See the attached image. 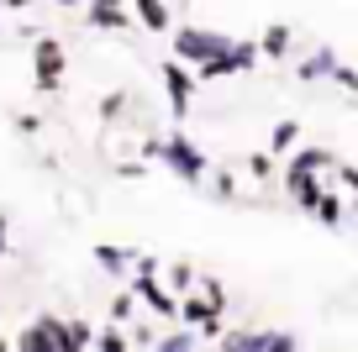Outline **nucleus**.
Returning <instances> with one entry per match:
<instances>
[{"instance_id": "a211bd4d", "label": "nucleus", "mask_w": 358, "mask_h": 352, "mask_svg": "<svg viewBox=\"0 0 358 352\" xmlns=\"http://www.w3.org/2000/svg\"><path fill=\"white\" fill-rule=\"evenodd\" d=\"M95 263H101L106 274H122V268L137 263V253H127V247H95Z\"/></svg>"}, {"instance_id": "f03ea898", "label": "nucleus", "mask_w": 358, "mask_h": 352, "mask_svg": "<svg viewBox=\"0 0 358 352\" xmlns=\"http://www.w3.org/2000/svg\"><path fill=\"white\" fill-rule=\"evenodd\" d=\"M232 43H237V37L232 32H216V27H179V32H174V58H185V64L201 68L206 58L227 53Z\"/></svg>"}, {"instance_id": "f704fd0d", "label": "nucleus", "mask_w": 358, "mask_h": 352, "mask_svg": "<svg viewBox=\"0 0 358 352\" xmlns=\"http://www.w3.org/2000/svg\"><path fill=\"white\" fill-rule=\"evenodd\" d=\"M0 11H6V0H0Z\"/></svg>"}, {"instance_id": "1a4fd4ad", "label": "nucleus", "mask_w": 358, "mask_h": 352, "mask_svg": "<svg viewBox=\"0 0 358 352\" xmlns=\"http://www.w3.org/2000/svg\"><path fill=\"white\" fill-rule=\"evenodd\" d=\"M90 27L95 32H127L132 27V11H127V0H90Z\"/></svg>"}, {"instance_id": "4be33fe9", "label": "nucleus", "mask_w": 358, "mask_h": 352, "mask_svg": "<svg viewBox=\"0 0 358 352\" xmlns=\"http://www.w3.org/2000/svg\"><path fill=\"white\" fill-rule=\"evenodd\" d=\"M127 100H132L127 89H111V95H101V122H116V116L127 110Z\"/></svg>"}, {"instance_id": "a878e982", "label": "nucleus", "mask_w": 358, "mask_h": 352, "mask_svg": "<svg viewBox=\"0 0 358 352\" xmlns=\"http://www.w3.org/2000/svg\"><path fill=\"white\" fill-rule=\"evenodd\" d=\"M201 295L211 300L216 310H227V284H222V279H201Z\"/></svg>"}, {"instance_id": "aec40b11", "label": "nucleus", "mask_w": 358, "mask_h": 352, "mask_svg": "<svg viewBox=\"0 0 358 352\" xmlns=\"http://www.w3.org/2000/svg\"><path fill=\"white\" fill-rule=\"evenodd\" d=\"M95 347H101V352H132V337H127V331H116V326H106L101 337H95Z\"/></svg>"}, {"instance_id": "423d86ee", "label": "nucleus", "mask_w": 358, "mask_h": 352, "mask_svg": "<svg viewBox=\"0 0 358 352\" xmlns=\"http://www.w3.org/2000/svg\"><path fill=\"white\" fill-rule=\"evenodd\" d=\"M158 79H164L169 110L185 122V116H190V105H195V85H201V74H190V64H185V58H169V64L158 68Z\"/></svg>"}, {"instance_id": "7c9ffc66", "label": "nucleus", "mask_w": 358, "mask_h": 352, "mask_svg": "<svg viewBox=\"0 0 358 352\" xmlns=\"http://www.w3.org/2000/svg\"><path fill=\"white\" fill-rule=\"evenodd\" d=\"M116 174H122V179H143L148 168H143V163H116Z\"/></svg>"}, {"instance_id": "ddd939ff", "label": "nucleus", "mask_w": 358, "mask_h": 352, "mask_svg": "<svg viewBox=\"0 0 358 352\" xmlns=\"http://www.w3.org/2000/svg\"><path fill=\"white\" fill-rule=\"evenodd\" d=\"M132 16L148 32H169V27H174V11H169L164 0H132Z\"/></svg>"}, {"instance_id": "39448f33", "label": "nucleus", "mask_w": 358, "mask_h": 352, "mask_svg": "<svg viewBox=\"0 0 358 352\" xmlns=\"http://www.w3.org/2000/svg\"><path fill=\"white\" fill-rule=\"evenodd\" d=\"M258 58H264V47H258V43H232L227 53H216V58H206V64H201V79H206V85H216V79L253 74Z\"/></svg>"}, {"instance_id": "393cba45", "label": "nucleus", "mask_w": 358, "mask_h": 352, "mask_svg": "<svg viewBox=\"0 0 358 352\" xmlns=\"http://www.w3.org/2000/svg\"><path fill=\"white\" fill-rule=\"evenodd\" d=\"M132 300H137V289H127V295H116V300H111V321H122V326H132Z\"/></svg>"}, {"instance_id": "bb28decb", "label": "nucleus", "mask_w": 358, "mask_h": 352, "mask_svg": "<svg viewBox=\"0 0 358 352\" xmlns=\"http://www.w3.org/2000/svg\"><path fill=\"white\" fill-rule=\"evenodd\" d=\"M337 179H343L348 200H353V210H358V168H353V163H337Z\"/></svg>"}, {"instance_id": "f257e3e1", "label": "nucleus", "mask_w": 358, "mask_h": 352, "mask_svg": "<svg viewBox=\"0 0 358 352\" xmlns=\"http://www.w3.org/2000/svg\"><path fill=\"white\" fill-rule=\"evenodd\" d=\"M153 158H158V163H164L174 179H185V184H201V179L211 174V158H206V153H201V147H195L185 132L158 137V153H153Z\"/></svg>"}, {"instance_id": "f8f14e48", "label": "nucleus", "mask_w": 358, "mask_h": 352, "mask_svg": "<svg viewBox=\"0 0 358 352\" xmlns=\"http://www.w3.org/2000/svg\"><path fill=\"white\" fill-rule=\"evenodd\" d=\"M285 184H290V200H295L301 210H316V200L327 195V189L316 184V174H311V168H290V174H285Z\"/></svg>"}, {"instance_id": "c85d7f7f", "label": "nucleus", "mask_w": 358, "mask_h": 352, "mask_svg": "<svg viewBox=\"0 0 358 352\" xmlns=\"http://www.w3.org/2000/svg\"><path fill=\"white\" fill-rule=\"evenodd\" d=\"M216 200H237V179L227 174V168L216 174Z\"/></svg>"}, {"instance_id": "0eeeda50", "label": "nucleus", "mask_w": 358, "mask_h": 352, "mask_svg": "<svg viewBox=\"0 0 358 352\" xmlns=\"http://www.w3.org/2000/svg\"><path fill=\"white\" fill-rule=\"evenodd\" d=\"M16 347L22 352H69V321L37 316L27 331H16Z\"/></svg>"}, {"instance_id": "6ab92c4d", "label": "nucleus", "mask_w": 358, "mask_h": 352, "mask_svg": "<svg viewBox=\"0 0 358 352\" xmlns=\"http://www.w3.org/2000/svg\"><path fill=\"white\" fill-rule=\"evenodd\" d=\"M95 337H101V331L90 326V321H69V352H85V347H95Z\"/></svg>"}, {"instance_id": "7ed1b4c3", "label": "nucleus", "mask_w": 358, "mask_h": 352, "mask_svg": "<svg viewBox=\"0 0 358 352\" xmlns=\"http://www.w3.org/2000/svg\"><path fill=\"white\" fill-rule=\"evenodd\" d=\"M222 352H301V337L295 331H222L216 337Z\"/></svg>"}, {"instance_id": "c756f323", "label": "nucleus", "mask_w": 358, "mask_h": 352, "mask_svg": "<svg viewBox=\"0 0 358 352\" xmlns=\"http://www.w3.org/2000/svg\"><path fill=\"white\" fill-rule=\"evenodd\" d=\"M16 132H27V137H32V132H43V116H32V110H22V116H16Z\"/></svg>"}, {"instance_id": "72a5a7b5", "label": "nucleus", "mask_w": 358, "mask_h": 352, "mask_svg": "<svg viewBox=\"0 0 358 352\" xmlns=\"http://www.w3.org/2000/svg\"><path fill=\"white\" fill-rule=\"evenodd\" d=\"M58 6H85V0H58Z\"/></svg>"}, {"instance_id": "2f4dec72", "label": "nucleus", "mask_w": 358, "mask_h": 352, "mask_svg": "<svg viewBox=\"0 0 358 352\" xmlns=\"http://www.w3.org/2000/svg\"><path fill=\"white\" fill-rule=\"evenodd\" d=\"M6 247H11V221L0 216V253H6Z\"/></svg>"}, {"instance_id": "9d476101", "label": "nucleus", "mask_w": 358, "mask_h": 352, "mask_svg": "<svg viewBox=\"0 0 358 352\" xmlns=\"http://www.w3.org/2000/svg\"><path fill=\"white\" fill-rule=\"evenodd\" d=\"M179 316L190 321V326H201L206 337H222V331H227V326H222V310H216V305H211V300H206V295H201V300L179 295Z\"/></svg>"}, {"instance_id": "9b49d317", "label": "nucleus", "mask_w": 358, "mask_h": 352, "mask_svg": "<svg viewBox=\"0 0 358 352\" xmlns=\"http://www.w3.org/2000/svg\"><path fill=\"white\" fill-rule=\"evenodd\" d=\"M337 64H343V58H337L332 47L322 43V47H311V53H306L301 64H295V79H301V85H316V79H332V68H337Z\"/></svg>"}, {"instance_id": "cd10ccee", "label": "nucleus", "mask_w": 358, "mask_h": 352, "mask_svg": "<svg viewBox=\"0 0 358 352\" xmlns=\"http://www.w3.org/2000/svg\"><path fill=\"white\" fill-rule=\"evenodd\" d=\"M332 85H343V89H353V95H358V68L353 64H337L332 68Z\"/></svg>"}, {"instance_id": "20e7f679", "label": "nucleus", "mask_w": 358, "mask_h": 352, "mask_svg": "<svg viewBox=\"0 0 358 352\" xmlns=\"http://www.w3.org/2000/svg\"><path fill=\"white\" fill-rule=\"evenodd\" d=\"M64 68H69V53L58 37H32V85L43 89V95H53L58 85H64Z\"/></svg>"}, {"instance_id": "dca6fc26", "label": "nucleus", "mask_w": 358, "mask_h": 352, "mask_svg": "<svg viewBox=\"0 0 358 352\" xmlns=\"http://www.w3.org/2000/svg\"><path fill=\"white\" fill-rule=\"evenodd\" d=\"M290 168H311V174H322V168H337V158L327 153V147H316V142H311V147H301V153H295V163H290Z\"/></svg>"}, {"instance_id": "b1692460", "label": "nucleus", "mask_w": 358, "mask_h": 352, "mask_svg": "<svg viewBox=\"0 0 358 352\" xmlns=\"http://www.w3.org/2000/svg\"><path fill=\"white\" fill-rule=\"evenodd\" d=\"M274 158L280 153H248V174L253 179H274Z\"/></svg>"}, {"instance_id": "5701e85b", "label": "nucleus", "mask_w": 358, "mask_h": 352, "mask_svg": "<svg viewBox=\"0 0 358 352\" xmlns=\"http://www.w3.org/2000/svg\"><path fill=\"white\" fill-rule=\"evenodd\" d=\"M190 284H195V268L190 263H174V268H169V289H174V295H190Z\"/></svg>"}, {"instance_id": "473e14b6", "label": "nucleus", "mask_w": 358, "mask_h": 352, "mask_svg": "<svg viewBox=\"0 0 358 352\" xmlns=\"http://www.w3.org/2000/svg\"><path fill=\"white\" fill-rule=\"evenodd\" d=\"M27 6H32V0H6V11H27Z\"/></svg>"}, {"instance_id": "6e6552de", "label": "nucleus", "mask_w": 358, "mask_h": 352, "mask_svg": "<svg viewBox=\"0 0 358 352\" xmlns=\"http://www.w3.org/2000/svg\"><path fill=\"white\" fill-rule=\"evenodd\" d=\"M132 289H137V300H143L158 321H174L179 316V295L158 284V274H132Z\"/></svg>"}, {"instance_id": "2eb2a0df", "label": "nucleus", "mask_w": 358, "mask_h": 352, "mask_svg": "<svg viewBox=\"0 0 358 352\" xmlns=\"http://www.w3.org/2000/svg\"><path fill=\"white\" fill-rule=\"evenodd\" d=\"M316 221H322V226H343L348 221V205H343V195H332V189H327L322 200H316V210H311Z\"/></svg>"}, {"instance_id": "412c9836", "label": "nucleus", "mask_w": 358, "mask_h": 352, "mask_svg": "<svg viewBox=\"0 0 358 352\" xmlns=\"http://www.w3.org/2000/svg\"><path fill=\"white\" fill-rule=\"evenodd\" d=\"M195 347V331H164L158 337V352H190Z\"/></svg>"}, {"instance_id": "4468645a", "label": "nucleus", "mask_w": 358, "mask_h": 352, "mask_svg": "<svg viewBox=\"0 0 358 352\" xmlns=\"http://www.w3.org/2000/svg\"><path fill=\"white\" fill-rule=\"evenodd\" d=\"M258 47H264V58H268V64H274V58H290V47H295V32H290V27H264Z\"/></svg>"}, {"instance_id": "f3484780", "label": "nucleus", "mask_w": 358, "mask_h": 352, "mask_svg": "<svg viewBox=\"0 0 358 352\" xmlns=\"http://www.w3.org/2000/svg\"><path fill=\"white\" fill-rule=\"evenodd\" d=\"M295 142H301V122H290V116H285V122L268 132V153H290Z\"/></svg>"}]
</instances>
